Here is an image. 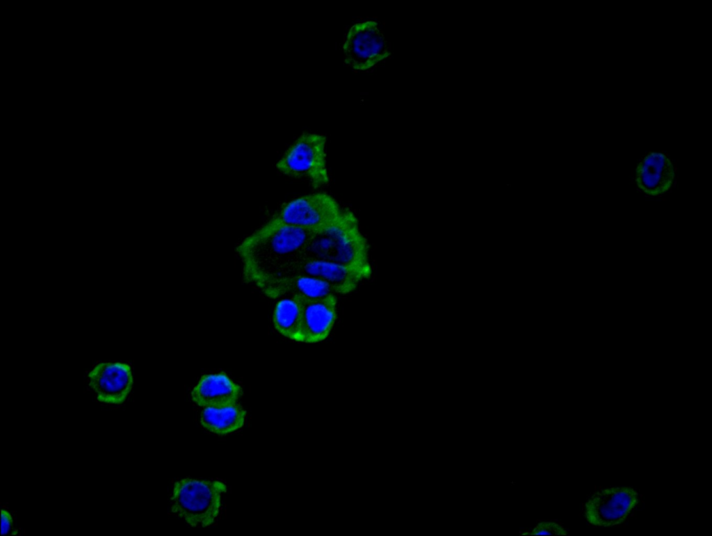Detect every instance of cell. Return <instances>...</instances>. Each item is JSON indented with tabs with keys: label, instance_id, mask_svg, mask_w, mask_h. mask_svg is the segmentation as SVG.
Here are the masks:
<instances>
[{
	"label": "cell",
	"instance_id": "cell-1",
	"mask_svg": "<svg viewBox=\"0 0 712 536\" xmlns=\"http://www.w3.org/2000/svg\"><path fill=\"white\" fill-rule=\"evenodd\" d=\"M316 233L290 225H264L237 247L245 279L271 298L277 286L290 277L292 266Z\"/></svg>",
	"mask_w": 712,
	"mask_h": 536
},
{
	"label": "cell",
	"instance_id": "cell-2",
	"mask_svg": "<svg viewBox=\"0 0 712 536\" xmlns=\"http://www.w3.org/2000/svg\"><path fill=\"white\" fill-rule=\"evenodd\" d=\"M300 258L330 261L359 272L365 279L372 275L368 241L351 211L337 224L316 233Z\"/></svg>",
	"mask_w": 712,
	"mask_h": 536
},
{
	"label": "cell",
	"instance_id": "cell-3",
	"mask_svg": "<svg viewBox=\"0 0 712 536\" xmlns=\"http://www.w3.org/2000/svg\"><path fill=\"white\" fill-rule=\"evenodd\" d=\"M226 485L218 480L184 478L174 483L172 511L193 527H207L220 514Z\"/></svg>",
	"mask_w": 712,
	"mask_h": 536
},
{
	"label": "cell",
	"instance_id": "cell-4",
	"mask_svg": "<svg viewBox=\"0 0 712 536\" xmlns=\"http://www.w3.org/2000/svg\"><path fill=\"white\" fill-rule=\"evenodd\" d=\"M349 211L328 193L316 192L287 202L266 224L290 225L319 232L342 220Z\"/></svg>",
	"mask_w": 712,
	"mask_h": 536
},
{
	"label": "cell",
	"instance_id": "cell-5",
	"mask_svg": "<svg viewBox=\"0 0 712 536\" xmlns=\"http://www.w3.org/2000/svg\"><path fill=\"white\" fill-rule=\"evenodd\" d=\"M326 138L314 133H305L287 149L276 164L284 175L305 179L315 188L328 184L330 176L325 153Z\"/></svg>",
	"mask_w": 712,
	"mask_h": 536
},
{
	"label": "cell",
	"instance_id": "cell-6",
	"mask_svg": "<svg viewBox=\"0 0 712 536\" xmlns=\"http://www.w3.org/2000/svg\"><path fill=\"white\" fill-rule=\"evenodd\" d=\"M344 63L352 69L369 70L390 56L389 42L380 24L367 20L353 24L343 44Z\"/></svg>",
	"mask_w": 712,
	"mask_h": 536
},
{
	"label": "cell",
	"instance_id": "cell-7",
	"mask_svg": "<svg viewBox=\"0 0 712 536\" xmlns=\"http://www.w3.org/2000/svg\"><path fill=\"white\" fill-rule=\"evenodd\" d=\"M638 493L630 487H614L594 492L585 502L583 513L592 526H613L622 523L636 507Z\"/></svg>",
	"mask_w": 712,
	"mask_h": 536
},
{
	"label": "cell",
	"instance_id": "cell-8",
	"mask_svg": "<svg viewBox=\"0 0 712 536\" xmlns=\"http://www.w3.org/2000/svg\"><path fill=\"white\" fill-rule=\"evenodd\" d=\"M300 299L302 323L298 342L316 343L324 341L330 335L337 320L336 294L318 298L300 296Z\"/></svg>",
	"mask_w": 712,
	"mask_h": 536
},
{
	"label": "cell",
	"instance_id": "cell-9",
	"mask_svg": "<svg viewBox=\"0 0 712 536\" xmlns=\"http://www.w3.org/2000/svg\"><path fill=\"white\" fill-rule=\"evenodd\" d=\"M88 379L97 400L110 405L123 403L133 386L131 367L121 362L97 364L89 373Z\"/></svg>",
	"mask_w": 712,
	"mask_h": 536
},
{
	"label": "cell",
	"instance_id": "cell-10",
	"mask_svg": "<svg viewBox=\"0 0 712 536\" xmlns=\"http://www.w3.org/2000/svg\"><path fill=\"white\" fill-rule=\"evenodd\" d=\"M305 275L330 284L336 294L346 295L354 291L365 280L359 272L340 264L319 259L300 258L292 266L290 276Z\"/></svg>",
	"mask_w": 712,
	"mask_h": 536
},
{
	"label": "cell",
	"instance_id": "cell-11",
	"mask_svg": "<svg viewBox=\"0 0 712 536\" xmlns=\"http://www.w3.org/2000/svg\"><path fill=\"white\" fill-rule=\"evenodd\" d=\"M636 182L640 189L650 195L666 192L674 178V168L670 158L661 152L647 154L636 170Z\"/></svg>",
	"mask_w": 712,
	"mask_h": 536
},
{
	"label": "cell",
	"instance_id": "cell-12",
	"mask_svg": "<svg viewBox=\"0 0 712 536\" xmlns=\"http://www.w3.org/2000/svg\"><path fill=\"white\" fill-rule=\"evenodd\" d=\"M241 396V387L222 372L204 375L191 392L193 400L202 407L235 404Z\"/></svg>",
	"mask_w": 712,
	"mask_h": 536
},
{
	"label": "cell",
	"instance_id": "cell-13",
	"mask_svg": "<svg viewBox=\"0 0 712 536\" xmlns=\"http://www.w3.org/2000/svg\"><path fill=\"white\" fill-rule=\"evenodd\" d=\"M246 414V411L237 403L203 407L200 414V424L212 433L225 435L242 428Z\"/></svg>",
	"mask_w": 712,
	"mask_h": 536
},
{
	"label": "cell",
	"instance_id": "cell-14",
	"mask_svg": "<svg viewBox=\"0 0 712 536\" xmlns=\"http://www.w3.org/2000/svg\"><path fill=\"white\" fill-rule=\"evenodd\" d=\"M273 323L281 334L298 342L302 323L300 295L285 297L277 302L273 311Z\"/></svg>",
	"mask_w": 712,
	"mask_h": 536
},
{
	"label": "cell",
	"instance_id": "cell-15",
	"mask_svg": "<svg viewBox=\"0 0 712 536\" xmlns=\"http://www.w3.org/2000/svg\"><path fill=\"white\" fill-rule=\"evenodd\" d=\"M332 293L336 294L332 286L324 281L308 275H294L282 280L275 289L271 298L284 294L318 298Z\"/></svg>",
	"mask_w": 712,
	"mask_h": 536
},
{
	"label": "cell",
	"instance_id": "cell-16",
	"mask_svg": "<svg viewBox=\"0 0 712 536\" xmlns=\"http://www.w3.org/2000/svg\"><path fill=\"white\" fill-rule=\"evenodd\" d=\"M521 534L522 535H566L568 534V531L558 523L543 521Z\"/></svg>",
	"mask_w": 712,
	"mask_h": 536
},
{
	"label": "cell",
	"instance_id": "cell-17",
	"mask_svg": "<svg viewBox=\"0 0 712 536\" xmlns=\"http://www.w3.org/2000/svg\"><path fill=\"white\" fill-rule=\"evenodd\" d=\"M13 519L10 514L5 510H1V534L7 535L12 526Z\"/></svg>",
	"mask_w": 712,
	"mask_h": 536
}]
</instances>
